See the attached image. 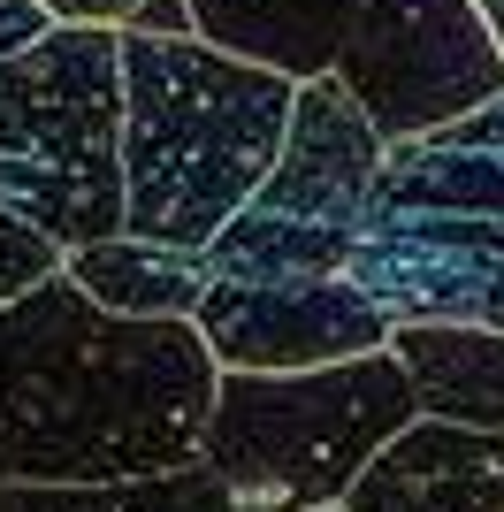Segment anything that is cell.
<instances>
[{
	"label": "cell",
	"mask_w": 504,
	"mask_h": 512,
	"mask_svg": "<svg viewBox=\"0 0 504 512\" xmlns=\"http://www.w3.org/2000/svg\"><path fill=\"white\" fill-rule=\"evenodd\" d=\"M214 352L191 321H123L54 268L0 299V482H115L199 459Z\"/></svg>",
	"instance_id": "6da1fadb"
},
{
	"label": "cell",
	"mask_w": 504,
	"mask_h": 512,
	"mask_svg": "<svg viewBox=\"0 0 504 512\" xmlns=\"http://www.w3.org/2000/svg\"><path fill=\"white\" fill-rule=\"evenodd\" d=\"M191 39L275 77H336L382 146L504 92V54L474 0H184Z\"/></svg>",
	"instance_id": "7a4b0ae2"
},
{
	"label": "cell",
	"mask_w": 504,
	"mask_h": 512,
	"mask_svg": "<svg viewBox=\"0 0 504 512\" xmlns=\"http://www.w3.org/2000/svg\"><path fill=\"white\" fill-rule=\"evenodd\" d=\"M123 39V230L207 253L268 176L298 85L207 39Z\"/></svg>",
	"instance_id": "3957f363"
},
{
	"label": "cell",
	"mask_w": 504,
	"mask_h": 512,
	"mask_svg": "<svg viewBox=\"0 0 504 512\" xmlns=\"http://www.w3.org/2000/svg\"><path fill=\"white\" fill-rule=\"evenodd\" d=\"M344 283L390 321L504 329V92L382 146Z\"/></svg>",
	"instance_id": "277c9868"
},
{
	"label": "cell",
	"mask_w": 504,
	"mask_h": 512,
	"mask_svg": "<svg viewBox=\"0 0 504 512\" xmlns=\"http://www.w3.org/2000/svg\"><path fill=\"white\" fill-rule=\"evenodd\" d=\"M0 207L62 253L123 230V39L46 23L0 62Z\"/></svg>",
	"instance_id": "5b68a950"
},
{
	"label": "cell",
	"mask_w": 504,
	"mask_h": 512,
	"mask_svg": "<svg viewBox=\"0 0 504 512\" xmlns=\"http://www.w3.org/2000/svg\"><path fill=\"white\" fill-rule=\"evenodd\" d=\"M405 421H420L405 367L390 352H352L329 367H222L214 375L199 467L268 512L336 505L352 474L375 459Z\"/></svg>",
	"instance_id": "8992f818"
},
{
	"label": "cell",
	"mask_w": 504,
	"mask_h": 512,
	"mask_svg": "<svg viewBox=\"0 0 504 512\" xmlns=\"http://www.w3.org/2000/svg\"><path fill=\"white\" fill-rule=\"evenodd\" d=\"M375 161H382V138L367 130L352 92L336 77H306L268 176L207 237V283H237V291L344 283V253H352L359 214H367Z\"/></svg>",
	"instance_id": "52a82bcc"
},
{
	"label": "cell",
	"mask_w": 504,
	"mask_h": 512,
	"mask_svg": "<svg viewBox=\"0 0 504 512\" xmlns=\"http://www.w3.org/2000/svg\"><path fill=\"white\" fill-rule=\"evenodd\" d=\"M191 329L207 337L214 367H329L352 352H382L390 314L352 283H321V291H237V283H207L191 306Z\"/></svg>",
	"instance_id": "ba28073f"
},
{
	"label": "cell",
	"mask_w": 504,
	"mask_h": 512,
	"mask_svg": "<svg viewBox=\"0 0 504 512\" xmlns=\"http://www.w3.org/2000/svg\"><path fill=\"white\" fill-rule=\"evenodd\" d=\"M344 512H504V428L405 421L336 497Z\"/></svg>",
	"instance_id": "9c48e42d"
},
{
	"label": "cell",
	"mask_w": 504,
	"mask_h": 512,
	"mask_svg": "<svg viewBox=\"0 0 504 512\" xmlns=\"http://www.w3.org/2000/svg\"><path fill=\"white\" fill-rule=\"evenodd\" d=\"M382 352L405 367L420 421L504 428V329H482V321H390Z\"/></svg>",
	"instance_id": "30bf717a"
},
{
	"label": "cell",
	"mask_w": 504,
	"mask_h": 512,
	"mask_svg": "<svg viewBox=\"0 0 504 512\" xmlns=\"http://www.w3.org/2000/svg\"><path fill=\"white\" fill-rule=\"evenodd\" d=\"M62 276L123 321H191V306L207 291V253L115 230V237H92L77 253H62Z\"/></svg>",
	"instance_id": "8fae6325"
},
{
	"label": "cell",
	"mask_w": 504,
	"mask_h": 512,
	"mask_svg": "<svg viewBox=\"0 0 504 512\" xmlns=\"http://www.w3.org/2000/svg\"><path fill=\"white\" fill-rule=\"evenodd\" d=\"M0 512H268L214 482L199 459L168 474H115V482H0Z\"/></svg>",
	"instance_id": "7c38bea8"
},
{
	"label": "cell",
	"mask_w": 504,
	"mask_h": 512,
	"mask_svg": "<svg viewBox=\"0 0 504 512\" xmlns=\"http://www.w3.org/2000/svg\"><path fill=\"white\" fill-rule=\"evenodd\" d=\"M54 268H62V245H54V237H39L23 214L0 207V299H16V291L46 283Z\"/></svg>",
	"instance_id": "4fadbf2b"
},
{
	"label": "cell",
	"mask_w": 504,
	"mask_h": 512,
	"mask_svg": "<svg viewBox=\"0 0 504 512\" xmlns=\"http://www.w3.org/2000/svg\"><path fill=\"white\" fill-rule=\"evenodd\" d=\"M115 31H146V39H191V8L184 0H138Z\"/></svg>",
	"instance_id": "5bb4252c"
},
{
	"label": "cell",
	"mask_w": 504,
	"mask_h": 512,
	"mask_svg": "<svg viewBox=\"0 0 504 512\" xmlns=\"http://www.w3.org/2000/svg\"><path fill=\"white\" fill-rule=\"evenodd\" d=\"M46 0H0V62H8V54H16V46H31L46 31Z\"/></svg>",
	"instance_id": "9a60e30c"
},
{
	"label": "cell",
	"mask_w": 504,
	"mask_h": 512,
	"mask_svg": "<svg viewBox=\"0 0 504 512\" xmlns=\"http://www.w3.org/2000/svg\"><path fill=\"white\" fill-rule=\"evenodd\" d=\"M138 0H46V16L54 23H123Z\"/></svg>",
	"instance_id": "2e32d148"
},
{
	"label": "cell",
	"mask_w": 504,
	"mask_h": 512,
	"mask_svg": "<svg viewBox=\"0 0 504 512\" xmlns=\"http://www.w3.org/2000/svg\"><path fill=\"white\" fill-rule=\"evenodd\" d=\"M474 16L489 23V39H497V54H504V0H474Z\"/></svg>",
	"instance_id": "e0dca14e"
},
{
	"label": "cell",
	"mask_w": 504,
	"mask_h": 512,
	"mask_svg": "<svg viewBox=\"0 0 504 512\" xmlns=\"http://www.w3.org/2000/svg\"><path fill=\"white\" fill-rule=\"evenodd\" d=\"M298 512H344V505H298Z\"/></svg>",
	"instance_id": "ac0fdd59"
}]
</instances>
